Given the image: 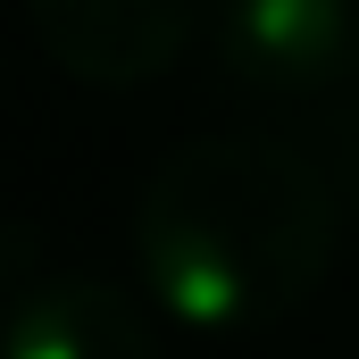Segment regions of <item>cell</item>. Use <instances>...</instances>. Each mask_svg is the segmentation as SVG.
<instances>
[{"label":"cell","mask_w":359,"mask_h":359,"mask_svg":"<svg viewBox=\"0 0 359 359\" xmlns=\"http://www.w3.org/2000/svg\"><path fill=\"white\" fill-rule=\"evenodd\" d=\"M0 359H159V334L109 276L25 268L0 292Z\"/></svg>","instance_id":"obj_4"},{"label":"cell","mask_w":359,"mask_h":359,"mask_svg":"<svg viewBox=\"0 0 359 359\" xmlns=\"http://www.w3.org/2000/svg\"><path fill=\"white\" fill-rule=\"evenodd\" d=\"M334 192L301 142L201 134L176 142L134 192L142 292L201 334H251L292 318L334 259Z\"/></svg>","instance_id":"obj_1"},{"label":"cell","mask_w":359,"mask_h":359,"mask_svg":"<svg viewBox=\"0 0 359 359\" xmlns=\"http://www.w3.org/2000/svg\"><path fill=\"white\" fill-rule=\"evenodd\" d=\"M25 268H34V234H17V226H8V234H0V292H8Z\"/></svg>","instance_id":"obj_6"},{"label":"cell","mask_w":359,"mask_h":359,"mask_svg":"<svg viewBox=\"0 0 359 359\" xmlns=\"http://www.w3.org/2000/svg\"><path fill=\"white\" fill-rule=\"evenodd\" d=\"M217 67L268 109H309L359 67V0H217Z\"/></svg>","instance_id":"obj_2"},{"label":"cell","mask_w":359,"mask_h":359,"mask_svg":"<svg viewBox=\"0 0 359 359\" xmlns=\"http://www.w3.org/2000/svg\"><path fill=\"white\" fill-rule=\"evenodd\" d=\"M25 17L59 76L92 92H134L192 50L209 0H25Z\"/></svg>","instance_id":"obj_3"},{"label":"cell","mask_w":359,"mask_h":359,"mask_svg":"<svg viewBox=\"0 0 359 359\" xmlns=\"http://www.w3.org/2000/svg\"><path fill=\"white\" fill-rule=\"evenodd\" d=\"M292 142H301L309 168L326 176L334 209H359V67L334 92H318V100L301 109V134H292Z\"/></svg>","instance_id":"obj_5"}]
</instances>
